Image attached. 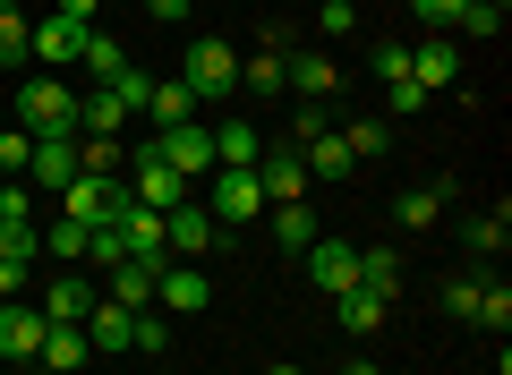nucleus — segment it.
Returning a JSON list of instances; mask_svg holds the SVG:
<instances>
[{"mask_svg": "<svg viewBox=\"0 0 512 375\" xmlns=\"http://www.w3.org/2000/svg\"><path fill=\"white\" fill-rule=\"evenodd\" d=\"M43 333H52V316H43V307L0 299V358H9V367H35V358H43Z\"/></svg>", "mask_w": 512, "mask_h": 375, "instance_id": "obj_6", "label": "nucleus"}, {"mask_svg": "<svg viewBox=\"0 0 512 375\" xmlns=\"http://www.w3.org/2000/svg\"><path fill=\"white\" fill-rule=\"evenodd\" d=\"M188 9H197V0H146V18H154V26H180Z\"/></svg>", "mask_w": 512, "mask_h": 375, "instance_id": "obj_46", "label": "nucleus"}, {"mask_svg": "<svg viewBox=\"0 0 512 375\" xmlns=\"http://www.w3.org/2000/svg\"><path fill=\"white\" fill-rule=\"evenodd\" d=\"M205 299H214L205 265H163L154 273V307H163V316H205Z\"/></svg>", "mask_w": 512, "mask_h": 375, "instance_id": "obj_9", "label": "nucleus"}, {"mask_svg": "<svg viewBox=\"0 0 512 375\" xmlns=\"http://www.w3.org/2000/svg\"><path fill=\"white\" fill-rule=\"evenodd\" d=\"M86 307H94V282H86V273H60V282L43 290V316H52V324H86Z\"/></svg>", "mask_w": 512, "mask_h": 375, "instance_id": "obj_20", "label": "nucleus"}, {"mask_svg": "<svg viewBox=\"0 0 512 375\" xmlns=\"http://www.w3.org/2000/svg\"><path fill=\"white\" fill-rule=\"evenodd\" d=\"M77 171H94V179H120V137H77Z\"/></svg>", "mask_w": 512, "mask_h": 375, "instance_id": "obj_34", "label": "nucleus"}, {"mask_svg": "<svg viewBox=\"0 0 512 375\" xmlns=\"http://www.w3.org/2000/svg\"><path fill=\"white\" fill-rule=\"evenodd\" d=\"M256 154H265V137H256L248 120H222V128H214V171H222V162H231V171H248Z\"/></svg>", "mask_w": 512, "mask_h": 375, "instance_id": "obj_25", "label": "nucleus"}, {"mask_svg": "<svg viewBox=\"0 0 512 375\" xmlns=\"http://www.w3.org/2000/svg\"><path fill=\"white\" fill-rule=\"evenodd\" d=\"M154 154H163L171 171L188 179V188H205V179H214V128H205V120H180V128H154Z\"/></svg>", "mask_w": 512, "mask_h": 375, "instance_id": "obj_3", "label": "nucleus"}, {"mask_svg": "<svg viewBox=\"0 0 512 375\" xmlns=\"http://www.w3.org/2000/svg\"><path fill=\"white\" fill-rule=\"evenodd\" d=\"M86 341L94 350H128V341H137V316H128L120 299H94L86 307Z\"/></svg>", "mask_w": 512, "mask_h": 375, "instance_id": "obj_19", "label": "nucleus"}, {"mask_svg": "<svg viewBox=\"0 0 512 375\" xmlns=\"http://www.w3.org/2000/svg\"><path fill=\"white\" fill-rule=\"evenodd\" d=\"M282 86H299V103H333L342 60H333V52H282Z\"/></svg>", "mask_w": 512, "mask_h": 375, "instance_id": "obj_12", "label": "nucleus"}, {"mask_svg": "<svg viewBox=\"0 0 512 375\" xmlns=\"http://www.w3.org/2000/svg\"><path fill=\"white\" fill-rule=\"evenodd\" d=\"M299 162H308V179H350V171H359V162L342 154V137H333V128H325V137H308V145H299Z\"/></svg>", "mask_w": 512, "mask_h": 375, "instance_id": "obj_28", "label": "nucleus"}, {"mask_svg": "<svg viewBox=\"0 0 512 375\" xmlns=\"http://www.w3.org/2000/svg\"><path fill=\"white\" fill-rule=\"evenodd\" d=\"M128 197H137V205H154V214H171V205H188L197 188H188V179L171 171L163 154H154V137H146V145H137V188H128Z\"/></svg>", "mask_w": 512, "mask_h": 375, "instance_id": "obj_7", "label": "nucleus"}, {"mask_svg": "<svg viewBox=\"0 0 512 375\" xmlns=\"http://www.w3.org/2000/svg\"><path fill=\"white\" fill-rule=\"evenodd\" d=\"M205 197H214L205 214H214L222 231H239V222H256V214H265V188H256V162H248V171H231V162H222V171L205 179Z\"/></svg>", "mask_w": 512, "mask_h": 375, "instance_id": "obj_4", "label": "nucleus"}, {"mask_svg": "<svg viewBox=\"0 0 512 375\" xmlns=\"http://www.w3.org/2000/svg\"><path fill=\"white\" fill-rule=\"evenodd\" d=\"M384 111H393V120H419V111H427V86H419V77H393V86H384Z\"/></svg>", "mask_w": 512, "mask_h": 375, "instance_id": "obj_36", "label": "nucleus"}, {"mask_svg": "<svg viewBox=\"0 0 512 375\" xmlns=\"http://www.w3.org/2000/svg\"><path fill=\"white\" fill-rule=\"evenodd\" d=\"M111 231H120V248L137 256V265H171V239H163V214H154V205H120Z\"/></svg>", "mask_w": 512, "mask_h": 375, "instance_id": "obj_8", "label": "nucleus"}, {"mask_svg": "<svg viewBox=\"0 0 512 375\" xmlns=\"http://www.w3.org/2000/svg\"><path fill=\"white\" fill-rule=\"evenodd\" d=\"M146 120H154V128H180V120H197V94H188L180 77H154V94H146Z\"/></svg>", "mask_w": 512, "mask_h": 375, "instance_id": "obj_22", "label": "nucleus"}, {"mask_svg": "<svg viewBox=\"0 0 512 375\" xmlns=\"http://www.w3.org/2000/svg\"><path fill=\"white\" fill-rule=\"evenodd\" d=\"M478 324H495V333H512V290L487 282V299H478Z\"/></svg>", "mask_w": 512, "mask_h": 375, "instance_id": "obj_42", "label": "nucleus"}, {"mask_svg": "<svg viewBox=\"0 0 512 375\" xmlns=\"http://www.w3.org/2000/svg\"><path fill=\"white\" fill-rule=\"evenodd\" d=\"M163 239H171V256H205V248L222 239V222L188 197V205H171V214H163Z\"/></svg>", "mask_w": 512, "mask_h": 375, "instance_id": "obj_14", "label": "nucleus"}, {"mask_svg": "<svg viewBox=\"0 0 512 375\" xmlns=\"http://www.w3.org/2000/svg\"><path fill=\"white\" fill-rule=\"evenodd\" d=\"M0 128H9V103H0Z\"/></svg>", "mask_w": 512, "mask_h": 375, "instance_id": "obj_52", "label": "nucleus"}, {"mask_svg": "<svg viewBox=\"0 0 512 375\" xmlns=\"http://www.w3.org/2000/svg\"><path fill=\"white\" fill-rule=\"evenodd\" d=\"M367 69H376L384 86H393V77H410V43H376V52H367Z\"/></svg>", "mask_w": 512, "mask_h": 375, "instance_id": "obj_41", "label": "nucleus"}, {"mask_svg": "<svg viewBox=\"0 0 512 375\" xmlns=\"http://www.w3.org/2000/svg\"><path fill=\"white\" fill-rule=\"evenodd\" d=\"M120 205H137V197H128L120 179H94V171H77L69 188H60V222H86V231H94V222H111Z\"/></svg>", "mask_w": 512, "mask_h": 375, "instance_id": "obj_5", "label": "nucleus"}, {"mask_svg": "<svg viewBox=\"0 0 512 375\" xmlns=\"http://www.w3.org/2000/svg\"><path fill=\"white\" fill-rule=\"evenodd\" d=\"M26 35H35V18L0 0V69H18V60H26Z\"/></svg>", "mask_w": 512, "mask_h": 375, "instance_id": "obj_33", "label": "nucleus"}, {"mask_svg": "<svg viewBox=\"0 0 512 375\" xmlns=\"http://www.w3.org/2000/svg\"><path fill=\"white\" fill-rule=\"evenodd\" d=\"M26 179H43V188H69V179H77V137H35Z\"/></svg>", "mask_w": 512, "mask_h": 375, "instance_id": "obj_17", "label": "nucleus"}, {"mask_svg": "<svg viewBox=\"0 0 512 375\" xmlns=\"http://www.w3.org/2000/svg\"><path fill=\"white\" fill-rule=\"evenodd\" d=\"M333 137H342L350 162H376L384 145H393V128H384V120H350V128H333Z\"/></svg>", "mask_w": 512, "mask_h": 375, "instance_id": "obj_31", "label": "nucleus"}, {"mask_svg": "<svg viewBox=\"0 0 512 375\" xmlns=\"http://www.w3.org/2000/svg\"><path fill=\"white\" fill-rule=\"evenodd\" d=\"M316 26H325V43H350V35H359V9H350V0H325Z\"/></svg>", "mask_w": 512, "mask_h": 375, "instance_id": "obj_39", "label": "nucleus"}, {"mask_svg": "<svg viewBox=\"0 0 512 375\" xmlns=\"http://www.w3.org/2000/svg\"><path fill=\"white\" fill-rule=\"evenodd\" d=\"M504 239H512V214H504V205L470 222V248H478V256H504Z\"/></svg>", "mask_w": 512, "mask_h": 375, "instance_id": "obj_35", "label": "nucleus"}, {"mask_svg": "<svg viewBox=\"0 0 512 375\" xmlns=\"http://www.w3.org/2000/svg\"><path fill=\"white\" fill-rule=\"evenodd\" d=\"M350 9H359V0H350Z\"/></svg>", "mask_w": 512, "mask_h": 375, "instance_id": "obj_53", "label": "nucleus"}, {"mask_svg": "<svg viewBox=\"0 0 512 375\" xmlns=\"http://www.w3.org/2000/svg\"><path fill=\"white\" fill-rule=\"evenodd\" d=\"M77 43H86V26H69V18H35V35H26V60H35L43 77H60V69H77Z\"/></svg>", "mask_w": 512, "mask_h": 375, "instance_id": "obj_10", "label": "nucleus"}, {"mask_svg": "<svg viewBox=\"0 0 512 375\" xmlns=\"http://www.w3.org/2000/svg\"><path fill=\"white\" fill-rule=\"evenodd\" d=\"M333 316H342V324H350V333H376V324H384V316H393V299H376V290H359V282H350V290H342V299H333Z\"/></svg>", "mask_w": 512, "mask_h": 375, "instance_id": "obj_26", "label": "nucleus"}, {"mask_svg": "<svg viewBox=\"0 0 512 375\" xmlns=\"http://www.w3.org/2000/svg\"><path fill=\"white\" fill-rule=\"evenodd\" d=\"M444 205H453V188H444V179H436V188H410V197H402V231H436Z\"/></svg>", "mask_w": 512, "mask_h": 375, "instance_id": "obj_30", "label": "nucleus"}, {"mask_svg": "<svg viewBox=\"0 0 512 375\" xmlns=\"http://www.w3.org/2000/svg\"><path fill=\"white\" fill-rule=\"evenodd\" d=\"M461 9H470V0H419V18H427V26H453Z\"/></svg>", "mask_w": 512, "mask_h": 375, "instance_id": "obj_47", "label": "nucleus"}, {"mask_svg": "<svg viewBox=\"0 0 512 375\" xmlns=\"http://www.w3.org/2000/svg\"><path fill=\"white\" fill-rule=\"evenodd\" d=\"M342 375H376V367H367V358H350V367H342Z\"/></svg>", "mask_w": 512, "mask_h": 375, "instance_id": "obj_50", "label": "nucleus"}, {"mask_svg": "<svg viewBox=\"0 0 512 375\" xmlns=\"http://www.w3.org/2000/svg\"><path fill=\"white\" fill-rule=\"evenodd\" d=\"M77 69H86L94 86H111V77L128 69V52H120V43H111V35H94V26H86V43H77Z\"/></svg>", "mask_w": 512, "mask_h": 375, "instance_id": "obj_27", "label": "nucleus"}, {"mask_svg": "<svg viewBox=\"0 0 512 375\" xmlns=\"http://www.w3.org/2000/svg\"><path fill=\"white\" fill-rule=\"evenodd\" d=\"M239 86L248 94H282V35H265V52L239 60Z\"/></svg>", "mask_w": 512, "mask_h": 375, "instance_id": "obj_29", "label": "nucleus"}, {"mask_svg": "<svg viewBox=\"0 0 512 375\" xmlns=\"http://www.w3.org/2000/svg\"><path fill=\"white\" fill-rule=\"evenodd\" d=\"M180 86L197 94V103L231 94V86H239V52H231L222 35H197V43H188V60H180Z\"/></svg>", "mask_w": 512, "mask_h": 375, "instance_id": "obj_2", "label": "nucleus"}, {"mask_svg": "<svg viewBox=\"0 0 512 375\" xmlns=\"http://www.w3.org/2000/svg\"><path fill=\"white\" fill-rule=\"evenodd\" d=\"M308 282L325 290V299H342V290L359 282V239H316L308 248Z\"/></svg>", "mask_w": 512, "mask_h": 375, "instance_id": "obj_13", "label": "nucleus"}, {"mask_svg": "<svg viewBox=\"0 0 512 375\" xmlns=\"http://www.w3.org/2000/svg\"><path fill=\"white\" fill-rule=\"evenodd\" d=\"M359 290L402 299V248H359Z\"/></svg>", "mask_w": 512, "mask_h": 375, "instance_id": "obj_23", "label": "nucleus"}, {"mask_svg": "<svg viewBox=\"0 0 512 375\" xmlns=\"http://www.w3.org/2000/svg\"><path fill=\"white\" fill-rule=\"evenodd\" d=\"M26 375H60V367H26Z\"/></svg>", "mask_w": 512, "mask_h": 375, "instance_id": "obj_51", "label": "nucleus"}, {"mask_svg": "<svg viewBox=\"0 0 512 375\" xmlns=\"http://www.w3.org/2000/svg\"><path fill=\"white\" fill-rule=\"evenodd\" d=\"M26 154H35V137H26V128L9 120V128H0V171H9V179H26Z\"/></svg>", "mask_w": 512, "mask_h": 375, "instance_id": "obj_38", "label": "nucleus"}, {"mask_svg": "<svg viewBox=\"0 0 512 375\" xmlns=\"http://www.w3.org/2000/svg\"><path fill=\"white\" fill-rule=\"evenodd\" d=\"M325 128H333V103H299V120H291V137H299V145L325 137Z\"/></svg>", "mask_w": 512, "mask_h": 375, "instance_id": "obj_45", "label": "nucleus"}, {"mask_svg": "<svg viewBox=\"0 0 512 375\" xmlns=\"http://www.w3.org/2000/svg\"><path fill=\"white\" fill-rule=\"evenodd\" d=\"M265 375H308V367H299V358H274V367H265Z\"/></svg>", "mask_w": 512, "mask_h": 375, "instance_id": "obj_49", "label": "nucleus"}, {"mask_svg": "<svg viewBox=\"0 0 512 375\" xmlns=\"http://www.w3.org/2000/svg\"><path fill=\"white\" fill-rule=\"evenodd\" d=\"M256 188H265V205H299V197H308V162H299V145L256 154Z\"/></svg>", "mask_w": 512, "mask_h": 375, "instance_id": "obj_11", "label": "nucleus"}, {"mask_svg": "<svg viewBox=\"0 0 512 375\" xmlns=\"http://www.w3.org/2000/svg\"><path fill=\"white\" fill-rule=\"evenodd\" d=\"M86 358H94L86 324H52V333H43V358H35V367H60V375H86Z\"/></svg>", "mask_w": 512, "mask_h": 375, "instance_id": "obj_18", "label": "nucleus"}, {"mask_svg": "<svg viewBox=\"0 0 512 375\" xmlns=\"http://www.w3.org/2000/svg\"><path fill=\"white\" fill-rule=\"evenodd\" d=\"M43 248H52V256H77V265H86V222H52V239H43Z\"/></svg>", "mask_w": 512, "mask_h": 375, "instance_id": "obj_43", "label": "nucleus"}, {"mask_svg": "<svg viewBox=\"0 0 512 375\" xmlns=\"http://www.w3.org/2000/svg\"><path fill=\"white\" fill-rule=\"evenodd\" d=\"M128 350H137V358H163V350H171V324H163V307H146V316H137V341H128Z\"/></svg>", "mask_w": 512, "mask_h": 375, "instance_id": "obj_37", "label": "nucleus"}, {"mask_svg": "<svg viewBox=\"0 0 512 375\" xmlns=\"http://www.w3.org/2000/svg\"><path fill=\"white\" fill-rule=\"evenodd\" d=\"M111 94H120L128 111H146V94H154V77H146V69H120V77H111Z\"/></svg>", "mask_w": 512, "mask_h": 375, "instance_id": "obj_44", "label": "nucleus"}, {"mask_svg": "<svg viewBox=\"0 0 512 375\" xmlns=\"http://www.w3.org/2000/svg\"><path fill=\"white\" fill-rule=\"evenodd\" d=\"M453 26H461V35H495V26H504V0H470Z\"/></svg>", "mask_w": 512, "mask_h": 375, "instance_id": "obj_40", "label": "nucleus"}, {"mask_svg": "<svg viewBox=\"0 0 512 375\" xmlns=\"http://www.w3.org/2000/svg\"><path fill=\"white\" fill-rule=\"evenodd\" d=\"M154 273H163V265H137V256L111 265V299H120L128 316H146V307H154Z\"/></svg>", "mask_w": 512, "mask_h": 375, "instance_id": "obj_21", "label": "nucleus"}, {"mask_svg": "<svg viewBox=\"0 0 512 375\" xmlns=\"http://www.w3.org/2000/svg\"><path fill=\"white\" fill-rule=\"evenodd\" d=\"M265 214H274V239H282V256H308L316 239H325V231H316V214H308V205H265Z\"/></svg>", "mask_w": 512, "mask_h": 375, "instance_id": "obj_24", "label": "nucleus"}, {"mask_svg": "<svg viewBox=\"0 0 512 375\" xmlns=\"http://www.w3.org/2000/svg\"><path fill=\"white\" fill-rule=\"evenodd\" d=\"M94 9H103V0H60L52 18H69V26H94Z\"/></svg>", "mask_w": 512, "mask_h": 375, "instance_id": "obj_48", "label": "nucleus"}, {"mask_svg": "<svg viewBox=\"0 0 512 375\" xmlns=\"http://www.w3.org/2000/svg\"><path fill=\"white\" fill-rule=\"evenodd\" d=\"M128 120H137V111H128L111 86H86V94H77V137H120Z\"/></svg>", "mask_w": 512, "mask_h": 375, "instance_id": "obj_16", "label": "nucleus"}, {"mask_svg": "<svg viewBox=\"0 0 512 375\" xmlns=\"http://www.w3.org/2000/svg\"><path fill=\"white\" fill-rule=\"evenodd\" d=\"M410 77H419L427 94H453V86H461V43H453V35H427L419 52H410Z\"/></svg>", "mask_w": 512, "mask_h": 375, "instance_id": "obj_15", "label": "nucleus"}, {"mask_svg": "<svg viewBox=\"0 0 512 375\" xmlns=\"http://www.w3.org/2000/svg\"><path fill=\"white\" fill-rule=\"evenodd\" d=\"M9 120H18L26 137H77V86L69 77H26L18 103H9Z\"/></svg>", "mask_w": 512, "mask_h": 375, "instance_id": "obj_1", "label": "nucleus"}, {"mask_svg": "<svg viewBox=\"0 0 512 375\" xmlns=\"http://www.w3.org/2000/svg\"><path fill=\"white\" fill-rule=\"evenodd\" d=\"M478 299H487V273H453V282H444V316L478 324Z\"/></svg>", "mask_w": 512, "mask_h": 375, "instance_id": "obj_32", "label": "nucleus"}]
</instances>
